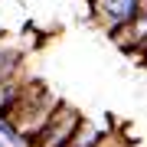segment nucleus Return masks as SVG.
Masks as SVG:
<instances>
[{
	"instance_id": "f257e3e1",
	"label": "nucleus",
	"mask_w": 147,
	"mask_h": 147,
	"mask_svg": "<svg viewBox=\"0 0 147 147\" xmlns=\"http://www.w3.org/2000/svg\"><path fill=\"white\" fill-rule=\"evenodd\" d=\"M59 105H62V98L49 92V85H46V82L30 79L26 85H23V92L16 95V101L3 111V115L10 118L13 124L20 127V134L33 144V137H36L42 127L49 124V118L59 111Z\"/></svg>"
},
{
	"instance_id": "f03ea898",
	"label": "nucleus",
	"mask_w": 147,
	"mask_h": 147,
	"mask_svg": "<svg viewBox=\"0 0 147 147\" xmlns=\"http://www.w3.org/2000/svg\"><path fill=\"white\" fill-rule=\"evenodd\" d=\"M79 124H82V111L75 105H69V101H62L59 111L49 118V124L33 137L30 147H65L72 141V134L79 131Z\"/></svg>"
},
{
	"instance_id": "7ed1b4c3",
	"label": "nucleus",
	"mask_w": 147,
	"mask_h": 147,
	"mask_svg": "<svg viewBox=\"0 0 147 147\" xmlns=\"http://www.w3.org/2000/svg\"><path fill=\"white\" fill-rule=\"evenodd\" d=\"M92 16L105 33H111L115 26H124L131 23L137 13H141V0H92Z\"/></svg>"
},
{
	"instance_id": "20e7f679",
	"label": "nucleus",
	"mask_w": 147,
	"mask_h": 147,
	"mask_svg": "<svg viewBox=\"0 0 147 147\" xmlns=\"http://www.w3.org/2000/svg\"><path fill=\"white\" fill-rule=\"evenodd\" d=\"M16 72H23V53L13 46L10 39L0 36V82H7Z\"/></svg>"
},
{
	"instance_id": "39448f33",
	"label": "nucleus",
	"mask_w": 147,
	"mask_h": 147,
	"mask_svg": "<svg viewBox=\"0 0 147 147\" xmlns=\"http://www.w3.org/2000/svg\"><path fill=\"white\" fill-rule=\"evenodd\" d=\"M101 137H105V127L95 124V121H88V118H82L79 131L72 134V141H69L65 147H98V144H101Z\"/></svg>"
},
{
	"instance_id": "423d86ee",
	"label": "nucleus",
	"mask_w": 147,
	"mask_h": 147,
	"mask_svg": "<svg viewBox=\"0 0 147 147\" xmlns=\"http://www.w3.org/2000/svg\"><path fill=\"white\" fill-rule=\"evenodd\" d=\"M30 79H26V72H16V75H10L7 82H0V111H7L16 101V95L23 92V85H26Z\"/></svg>"
},
{
	"instance_id": "0eeeda50",
	"label": "nucleus",
	"mask_w": 147,
	"mask_h": 147,
	"mask_svg": "<svg viewBox=\"0 0 147 147\" xmlns=\"http://www.w3.org/2000/svg\"><path fill=\"white\" fill-rule=\"evenodd\" d=\"M0 137H3V141L10 144V147H30V141L20 134V127H16L13 121L3 115V111H0Z\"/></svg>"
},
{
	"instance_id": "6e6552de",
	"label": "nucleus",
	"mask_w": 147,
	"mask_h": 147,
	"mask_svg": "<svg viewBox=\"0 0 147 147\" xmlns=\"http://www.w3.org/2000/svg\"><path fill=\"white\" fill-rule=\"evenodd\" d=\"M131 36H134V49L147 42V13H144V10L131 20Z\"/></svg>"
},
{
	"instance_id": "1a4fd4ad",
	"label": "nucleus",
	"mask_w": 147,
	"mask_h": 147,
	"mask_svg": "<svg viewBox=\"0 0 147 147\" xmlns=\"http://www.w3.org/2000/svg\"><path fill=\"white\" fill-rule=\"evenodd\" d=\"M98 147H121V144H118V137H115V134H105V137H101V144H98Z\"/></svg>"
},
{
	"instance_id": "9d476101",
	"label": "nucleus",
	"mask_w": 147,
	"mask_h": 147,
	"mask_svg": "<svg viewBox=\"0 0 147 147\" xmlns=\"http://www.w3.org/2000/svg\"><path fill=\"white\" fill-rule=\"evenodd\" d=\"M141 10H144V13H147V0H141Z\"/></svg>"
},
{
	"instance_id": "9b49d317",
	"label": "nucleus",
	"mask_w": 147,
	"mask_h": 147,
	"mask_svg": "<svg viewBox=\"0 0 147 147\" xmlns=\"http://www.w3.org/2000/svg\"><path fill=\"white\" fill-rule=\"evenodd\" d=\"M0 147H10V144H7V141H3V137H0Z\"/></svg>"
},
{
	"instance_id": "f8f14e48",
	"label": "nucleus",
	"mask_w": 147,
	"mask_h": 147,
	"mask_svg": "<svg viewBox=\"0 0 147 147\" xmlns=\"http://www.w3.org/2000/svg\"><path fill=\"white\" fill-rule=\"evenodd\" d=\"M88 3H92V0H88Z\"/></svg>"
}]
</instances>
